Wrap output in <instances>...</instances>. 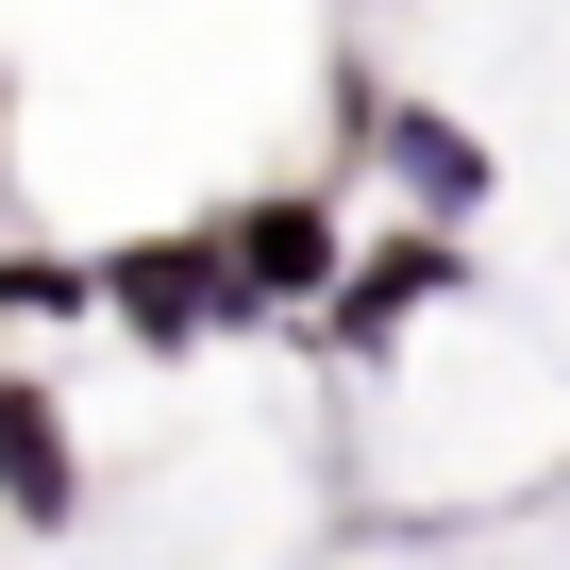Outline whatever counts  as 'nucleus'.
Instances as JSON below:
<instances>
[{
    "label": "nucleus",
    "mask_w": 570,
    "mask_h": 570,
    "mask_svg": "<svg viewBox=\"0 0 570 570\" xmlns=\"http://www.w3.org/2000/svg\"><path fill=\"white\" fill-rule=\"evenodd\" d=\"M0 487H18V520H68V436L35 386H0Z\"/></svg>",
    "instance_id": "f257e3e1"
},
{
    "label": "nucleus",
    "mask_w": 570,
    "mask_h": 570,
    "mask_svg": "<svg viewBox=\"0 0 570 570\" xmlns=\"http://www.w3.org/2000/svg\"><path fill=\"white\" fill-rule=\"evenodd\" d=\"M235 285H320V202H268L235 235Z\"/></svg>",
    "instance_id": "f03ea898"
},
{
    "label": "nucleus",
    "mask_w": 570,
    "mask_h": 570,
    "mask_svg": "<svg viewBox=\"0 0 570 570\" xmlns=\"http://www.w3.org/2000/svg\"><path fill=\"white\" fill-rule=\"evenodd\" d=\"M403 168H420V202H487V168H470V135H436V118H403Z\"/></svg>",
    "instance_id": "7ed1b4c3"
}]
</instances>
